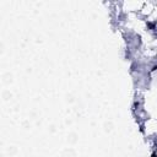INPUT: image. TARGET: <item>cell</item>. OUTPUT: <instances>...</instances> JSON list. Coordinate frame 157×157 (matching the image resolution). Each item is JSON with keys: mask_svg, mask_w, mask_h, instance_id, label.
Wrapping results in <instances>:
<instances>
[{"mask_svg": "<svg viewBox=\"0 0 157 157\" xmlns=\"http://www.w3.org/2000/svg\"><path fill=\"white\" fill-rule=\"evenodd\" d=\"M151 157H157V153H156V152H153V153L151 155Z\"/></svg>", "mask_w": 157, "mask_h": 157, "instance_id": "1", "label": "cell"}]
</instances>
